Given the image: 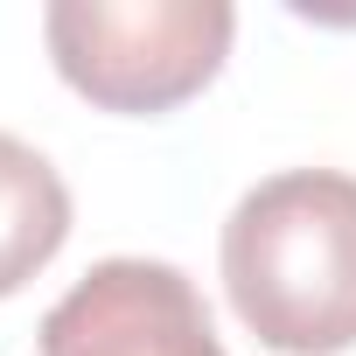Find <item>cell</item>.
<instances>
[{"mask_svg":"<svg viewBox=\"0 0 356 356\" xmlns=\"http://www.w3.org/2000/svg\"><path fill=\"white\" fill-rule=\"evenodd\" d=\"M224 293L280 356L356 349V175L280 168L224 217Z\"/></svg>","mask_w":356,"mask_h":356,"instance_id":"1","label":"cell"},{"mask_svg":"<svg viewBox=\"0 0 356 356\" xmlns=\"http://www.w3.org/2000/svg\"><path fill=\"white\" fill-rule=\"evenodd\" d=\"M238 15L224 0H56L42 42L63 84L105 112H175L231 56Z\"/></svg>","mask_w":356,"mask_h":356,"instance_id":"2","label":"cell"},{"mask_svg":"<svg viewBox=\"0 0 356 356\" xmlns=\"http://www.w3.org/2000/svg\"><path fill=\"white\" fill-rule=\"evenodd\" d=\"M42 356H224L196 280L168 259H105L49 314Z\"/></svg>","mask_w":356,"mask_h":356,"instance_id":"3","label":"cell"},{"mask_svg":"<svg viewBox=\"0 0 356 356\" xmlns=\"http://www.w3.org/2000/svg\"><path fill=\"white\" fill-rule=\"evenodd\" d=\"M70 238V189L49 154L0 133V300L22 293Z\"/></svg>","mask_w":356,"mask_h":356,"instance_id":"4","label":"cell"}]
</instances>
